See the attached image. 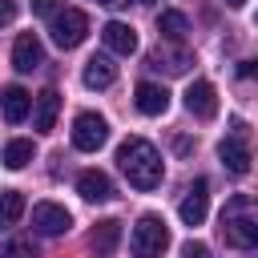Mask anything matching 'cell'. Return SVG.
Instances as JSON below:
<instances>
[{
	"instance_id": "5bb4252c",
	"label": "cell",
	"mask_w": 258,
	"mask_h": 258,
	"mask_svg": "<svg viewBox=\"0 0 258 258\" xmlns=\"http://www.w3.org/2000/svg\"><path fill=\"white\" fill-rule=\"evenodd\" d=\"M133 101H137V109H141L145 117H161V113L169 109V89H165V85H153V81H141Z\"/></svg>"
},
{
	"instance_id": "277c9868",
	"label": "cell",
	"mask_w": 258,
	"mask_h": 258,
	"mask_svg": "<svg viewBox=\"0 0 258 258\" xmlns=\"http://www.w3.org/2000/svg\"><path fill=\"white\" fill-rule=\"evenodd\" d=\"M48 32H52V44H56V48H77V44L89 36V16H85L81 8H60V12L52 16Z\"/></svg>"
},
{
	"instance_id": "30bf717a",
	"label": "cell",
	"mask_w": 258,
	"mask_h": 258,
	"mask_svg": "<svg viewBox=\"0 0 258 258\" xmlns=\"http://www.w3.org/2000/svg\"><path fill=\"white\" fill-rule=\"evenodd\" d=\"M194 64V52L189 48H181V44H157L153 52H149V69H165L169 77H177V73H185Z\"/></svg>"
},
{
	"instance_id": "7c38bea8",
	"label": "cell",
	"mask_w": 258,
	"mask_h": 258,
	"mask_svg": "<svg viewBox=\"0 0 258 258\" xmlns=\"http://www.w3.org/2000/svg\"><path fill=\"white\" fill-rule=\"evenodd\" d=\"M101 40H105V48L117 52V56H133V52H137V32H133V24H125V20H109V24L101 28Z\"/></svg>"
},
{
	"instance_id": "9c48e42d",
	"label": "cell",
	"mask_w": 258,
	"mask_h": 258,
	"mask_svg": "<svg viewBox=\"0 0 258 258\" xmlns=\"http://www.w3.org/2000/svg\"><path fill=\"white\" fill-rule=\"evenodd\" d=\"M44 64V48H40V36L36 32H20L16 44H12V69L16 73H32Z\"/></svg>"
},
{
	"instance_id": "83f0119b",
	"label": "cell",
	"mask_w": 258,
	"mask_h": 258,
	"mask_svg": "<svg viewBox=\"0 0 258 258\" xmlns=\"http://www.w3.org/2000/svg\"><path fill=\"white\" fill-rule=\"evenodd\" d=\"M97 4H121V0H97Z\"/></svg>"
},
{
	"instance_id": "52a82bcc",
	"label": "cell",
	"mask_w": 258,
	"mask_h": 258,
	"mask_svg": "<svg viewBox=\"0 0 258 258\" xmlns=\"http://www.w3.org/2000/svg\"><path fill=\"white\" fill-rule=\"evenodd\" d=\"M69 226H73V214L64 206H56V202H36L32 206V230L36 234L56 238V234H69Z\"/></svg>"
},
{
	"instance_id": "4316f807",
	"label": "cell",
	"mask_w": 258,
	"mask_h": 258,
	"mask_svg": "<svg viewBox=\"0 0 258 258\" xmlns=\"http://www.w3.org/2000/svg\"><path fill=\"white\" fill-rule=\"evenodd\" d=\"M226 4H230V8H242V4H246V0H226Z\"/></svg>"
},
{
	"instance_id": "9a60e30c",
	"label": "cell",
	"mask_w": 258,
	"mask_h": 258,
	"mask_svg": "<svg viewBox=\"0 0 258 258\" xmlns=\"http://www.w3.org/2000/svg\"><path fill=\"white\" fill-rule=\"evenodd\" d=\"M77 194H81L85 202H109V198H113V181H109V173H101V169H81Z\"/></svg>"
},
{
	"instance_id": "ac0fdd59",
	"label": "cell",
	"mask_w": 258,
	"mask_h": 258,
	"mask_svg": "<svg viewBox=\"0 0 258 258\" xmlns=\"http://www.w3.org/2000/svg\"><path fill=\"white\" fill-rule=\"evenodd\" d=\"M157 32H161V40L181 44L185 32H189V20H185L181 12H173V8H165V12H157Z\"/></svg>"
},
{
	"instance_id": "7402d4cb",
	"label": "cell",
	"mask_w": 258,
	"mask_h": 258,
	"mask_svg": "<svg viewBox=\"0 0 258 258\" xmlns=\"http://www.w3.org/2000/svg\"><path fill=\"white\" fill-rule=\"evenodd\" d=\"M0 258H36V246H32V238H8L0 246Z\"/></svg>"
},
{
	"instance_id": "cb8c5ba5",
	"label": "cell",
	"mask_w": 258,
	"mask_h": 258,
	"mask_svg": "<svg viewBox=\"0 0 258 258\" xmlns=\"http://www.w3.org/2000/svg\"><path fill=\"white\" fill-rule=\"evenodd\" d=\"M16 20V0H0V28H8Z\"/></svg>"
},
{
	"instance_id": "5b68a950",
	"label": "cell",
	"mask_w": 258,
	"mask_h": 258,
	"mask_svg": "<svg viewBox=\"0 0 258 258\" xmlns=\"http://www.w3.org/2000/svg\"><path fill=\"white\" fill-rule=\"evenodd\" d=\"M218 157H222V165H226L234 177L250 173V141H246V125H242L238 117L230 121V137L218 145Z\"/></svg>"
},
{
	"instance_id": "4fadbf2b",
	"label": "cell",
	"mask_w": 258,
	"mask_h": 258,
	"mask_svg": "<svg viewBox=\"0 0 258 258\" xmlns=\"http://www.w3.org/2000/svg\"><path fill=\"white\" fill-rule=\"evenodd\" d=\"M81 81H85V89H109V85L117 81V64H113V56H105V52L89 56Z\"/></svg>"
},
{
	"instance_id": "484cf974",
	"label": "cell",
	"mask_w": 258,
	"mask_h": 258,
	"mask_svg": "<svg viewBox=\"0 0 258 258\" xmlns=\"http://www.w3.org/2000/svg\"><path fill=\"white\" fill-rule=\"evenodd\" d=\"M238 77H246V81H250V77H258V56L242 60V64H238Z\"/></svg>"
},
{
	"instance_id": "f1b7e54d",
	"label": "cell",
	"mask_w": 258,
	"mask_h": 258,
	"mask_svg": "<svg viewBox=\"0 0 258 258\" xmlns=\"http://www.w3.org/2000/svg\"><path fill=\"white\" fill-rule=\"evenodd\" d=\"M137 4H153V0H137Z\"/></svg>"
},
{
	"instance_id": "3957f363",
	"label": "cell",
	"mask_w": 258,
	"mask_h": 258,
	"mask_svg": "<svg viewBox=\"0 0 258 258\" xmlns=\"http://www.w3.org/2000/svg\"><path fill=\"white\" fill-rule=\"evenodd\" d=\"M165 246H169V226H165V218H157V214H141L137 226H133V234H129V250H133V258H161Z\"/></svg>"
},
{
	"instance_id": "8992f818",
	"label": "cell",
	"mask_w": 258,
	"mask_h": 258,
	"mask_svg": "<svg viewBox=\"0 0 258 258\" xmlns=\"http://www.w3.org/2000/svg\"><path fill=\"white\" fill-rule=\"evenodd\" d=\"M105 141H109L105 117H101V113H77V121H73V145H77L81 153H97Z\"/></svg>"
},
{
	"instance_id": "6da1fadb",
	"label": "cell",
	"mask_w": 258,
	"mask_h": 258,
	"mask_svg": "<svg viewBox=\"0 0 258 258\" xmlns=\"http://www.w3.org/2000/svg\"><path fill=\"white\" fill-rule=\"evenodd\" d=\"M117 165H121V173L129 177L133 189H157L161 185V173H165L161 153L145 137H125L117 145Z\"/></svg>"
},
{
	"instance_id": "8fae6325",
	"label": "cell",
	"mask_w": 258,
	"mask_h": 258,
	"mask_svg": "<svg viewBox=\"0 0 258 258\" xmlns=\"http://www.w3.org/2000/svg\"><path fill=\"white\" fill-rule=\"evenodd\" d=\"M185 109H189L194 117H202V121L218 117V93H214V85H210V81H189V89H185Z\"/></svg>"
},
{
	"instance_id": "44dd1931",
	"label": "cell",
	"mask_w": 258,
	"mask_h": 258,
	"mask_svg": "<svg viewBox=\"0 0 258 258\" xmlns=\"http://www.w3.org/2000/svg\"><path fill=\"white\" fill-rule=\"evenodd\" d=\"M32 157H36V145H32L28 137H16V141L4 145V165H8V169H24Z\"/></svg>"
},
{
	"instance_id": "7a4b0ae2",
	"label": "cell",
	"mask_w": 258,
	"mask_h": 258,
	"mask_svg": "<svg viewBox=\"0 0 258 258\" xmlns=\"http://www.w3.org/2000/svg\"><path fill=\"white\" fill-rule=\"evenodd\" d=\"M222 238L238 250H250L258 246V198H246V194H234L226 206H222Z\"/></svg>"
},
{
	"instance_id": "ffe728a7",
	"label": "cell",
	"mask_w": 258,
	"mask_h": 258,
	"mask_svg": "<svg viewBox=\"0 0 258 258\" xmlns=\"http://www.w3.org/2000/svg\"><path fill=\"white\" fill-rule=\"evenodd\" d=\"M20 218H24V194L20 189H4L0 194V230L16 226Z\"/></svg>"
},
{
	"instance_id": "d6986e66",
	"label": "cell",
	"mask_w": 258,
	"mask_h": 258,
	"mask_svg": "<svg viewBox=\"0 0 258 258\" xmlns=\"http://www.w3.org/2000/svg\"><path fill=\"white\" fill-rule=\"evenodd\" d=\"M28 109H32V97L20 89V85H12V89H4V117L16 125V121H24L28 117Z\"/></svg>"
},
{
	"instance_id": "603a6c76",
	"label": "cell",
	"mask_w": 258,
	"mask_h": 258,
	"mask_svg": "<svg viewBox=\"0 0 258 258\" xmlns=\"http://www.w3.org/2000/svg\"><path fill=\"white\" fill-rule=\"evenodd\" d=\"M181 258H210V246H206V242H194V238H189V242L181 246Z\"/></svg>"
},
{
	"instance_id": "d4e9b609",
	"label": "cell",
	"mask_w": 258,
	"mask_h": 258,
	"mask_svg": "<svg viewBox=\"0 0 258 258\" xmlns=\"http://www.w3.org/2000/svg\"><path fill=\"white\" fill-rule=\"evenodd\" d=\"M32 12L36 16H56L60 8H56V0H32Z\"/></svg>"
},
{
	"instance_id": "e0dca14e",
	"label": "cell",
	"mask_w": 258,
	"mask_h": 258,
	"mask_svg": "<svg viewBox=\"0 0 258 258\" xmlns=\"http://www.w3.org/2000/svg\"><path fill=\"white\" fill-rule=\"evenodd\" d=\"M117 242H121V222H113V218L97 222V226H93V234H89V246H93L97 254H113V250H117Z\"/></svg>"
},
{
	"instance_id": "2e32d148",
	"label": "cell",
	"mask_w": 258,
	"mask_h": 258,
	"mask_svg": "<svg viewBox=\"0 0 258 258\" xmlns=\"http://www.w3.org/2000/svg\"><path fill=\"white\" fill-rule=\"evenodd\" d=\"M56 113H60V93H56V89L36 93V105H32V125H36L40 133H48V129L56 125Z\"/></svg>"
},
{
	"instance_id": "ba28073f",
	"label": "cell",
	"mask_w": 258,
	"mask_h": 258,
	"mask_svg": "<svg viewBox=\"0 0 258 258\" xmlns=\"http://www.w3.org/2000/svg\"><path fill=\"white\" fill-rule=\"evenodd\" d=\"M177 214H181L185 226H202V222H206V214H210V181H206V177H198V181L185 189Z\"/></svg>"
}]
</instances>
